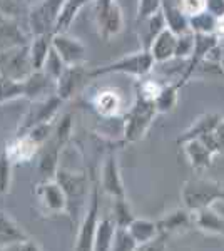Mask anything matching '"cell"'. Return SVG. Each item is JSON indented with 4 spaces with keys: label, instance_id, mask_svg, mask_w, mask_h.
Returning a JSON list of instances; mask_svg holds the SVG:
<instances>
[{
    "label": "cell",
    "instance_id": "obj_1",
    "mask_svg": "<svg viewBox=\"0 0 224 251\" xmlns=\"http://www.w3.org/2000/svg\"><path fill=\"white\" fill-rule=\"evenodd\" d=\"M154 60L152 54L148 49H142L139 52H134L131 55H124L116 62H111L107 66L97 67L94 71L87 72V77H99V75L107 74H124V75H134V77H146L150 71H152Z\"/></svg>",
    "mask_w": 224,
    "mask_h": 251
},
{
    "label": "cell",
    "instance_id": "obj_2",
    "mask_svg": "<svg viewBox=\"0 0 224 251\" xmlns=\"http://www.w3.org/2000/svg\"><path fill=\"white\" fill-rule=\"evenodd\" d=\"M159 114L156 102L149 99H144L137 94L136 102L129 109L124 121V139L125 143H136L144 137L148 129L152 124L154 117Z\"/></svg>",
    "mask_w": 224,
    "mask_h": 251
},
{
    "label": "cell",
    "instance_id": "obj_3",
    "mask_svg": "<svg viewBox=\"0 0 224 251\" xmlns=\"http://www.w3.org/2000/svg\"><path fill=\"white\" fill-rule=\"evenodd\" d=\"M224 186L206 177H193L182 188V201L191 213L209 208L216 200H223Z\"/></svg>",
    "mask_w": 224,
    "mask_h": 251
},
{
    "label": "cell",
    "instance_id": "obj_4",
    "mask_svg": "<svg viewBox=\"0 0 224 251\" xmlns=\"http://www.w3.org/2000/svg\"><path fill=\"white\" fill-rule=\"evenodd\" d=\"M94 19L99 35L111 40L124 30V15L117 0H94Z\"/></svg>",
    "mask_w": 224,
    "mask_h": 251
},
{
    "label": "cell",
    "instance_id": "obj_5",
    "mask_svg": "<svg viewBox=\"0 0 224 251\" xmlns=\"http://www.w3.org/2000/svg\"><path fill=\"white\" fill-rule=\"evenodd\" d=\"M34 72L28 44L0 50V74L12 80L24 82Z\"/></svg>",
    "mask_w": 224,
    "mask_h": 251
},
{
    "label": "cell",
    "instance_id": "obj_6",
    "mask_svg": "<svg viewBox=\"0 0 224 251\" xmlns=\"http://www.w3.org/2000/svg\"><path fill=\"white\" fill-rule=\"evenodd\" d=\"M66 102L64 99H60L59 96L54 94L50 97H46V99L40 100H34L32 102V107H28L27 114L24 116L22 123L19 126L17 136L25 134L28 129H32L34 126L42 124V123H52L55 119L57 112H59V107Z\"/></svg>",
    "mask_w": 224,
    "mask_h": 251
},
{
    "label": "cell",
    "instance_id": "obj_7",
    "mask_svg": "<svg viewBox=\"0 0 224 251\" xmlns=\"http://www.w3.org/2000/svg\"><path fill=\"white\" fill-rule=\"evenodd\" d=\"M52 47L60 59L66 62L67 67L84 66L87 60V47L84 42L77 37H72L67 32H60V34H52Z\"/></svg>",
    "mask_w": 224,
    "mask_h": 251
},
{
    "label": "cell",
    "instance_id": "obj_8",
    "mask_svg": "<svg viewBox=\"0 0 224 251\" xmlns=\"http://www.w3.org/2000/svg\"><path fill=\"white\" fill-rule=\"evenodd\" d=\"M97 225H99V189L97 186L92 188V200L85 213L80 228L77 231L74 251H92L94 250V238H96Z\"/></svg>",
    "mask_w": 224,
    "mask_h": 251
},
{
    "label": "cell",
    "instance_id": "obj_9",
    "mask_svg": "<svg viewBox=\"0 0 224 251\" xmlns=\"http://www.w3.org/2000/svg\"><path fill=\"white\" fill-rule=\"evenodd\" d=\"M35 196L42 209L49 214L66 213L69 208L66 191L55 179H44L42 183H39L35 188Z\"/></svg>",
    "mask_w": 224,
    "mask_h": 251
},
{
    "label": "cell",
    "instance_id": "obj_10",
    "mask_svg": "<svg viewBox=\"0 0 224 251\" xmlns=\"http://www.w3.org/2000/svg\"><path fill=\"white\" fill-rule=\"evenodd\" d=\"M66 0H44L30 12V29L34 35L54 34L57 17Z\"/></svg>",
    "mask_w": 224,
    "mask_h": 251
},
{
    "label": "cell",
    "instance_id": "obj_11",
    "mask_svg": "<svg viewBox=\"0 0 224 251\" xmlns=\"http://www.w3.org/2000/svg\"><path fill=\"white\" fill-rule=\"evenodd\" d=\"M54 179L62 186V189L66 191V196H67V201H69L67 211L71 209L72 203H75L74 214H77L79 213V209L82 208L84 200L87 198V177H85L84 174L71 173V171H66V169L59 168L55 173Z\"/></svg>",
    "mask_w": 224,
    "mask_h": 251
},
{
    "label": "cell",
    "instance_id": "obj_12",
    "mask_svg": "<svg viewBox=\"0 0 224 251\" xmlns=\"http://www.w3.org/2000/svg\"><path fill=\"white\" fill-rule=\"evenodd\" d=\"M92 107L99 116L112 119V117L121 116L124 111V97L117 89L102 87L92 97Z\"/></svg>",
    "mask_w": 224,
    "mask_h": 251
},
{
    "label": "cell",
    "instance_id": "obj_13",
    "mask_svg": "<svg viewBox=\"0 0 224 251\" xmlns=\"http://www.w3.org/2000/svg\"><path fill=\"white\" fill-rule=\"evenodd\" d=\"M42 149V146L35 143L32 137H28L27 134L17 136L12 141H9V144L5 146V154L10 157V161L14 164H24L32 161L35 156L39 154V151Z\"/></svg>",
    "mask_w": 224,
    "mask_h": 251
},
{
    "label": "cell",
    "instance_id": "obj_14",
    "mask_svg": "<svg viewBox=\"0 0 224 251\" xmlns=\"http://www.w3.org/2000/svg\"><path fill=\"white\" fill-rule=\"evenodd\" d=\"M57 94L55 80H52L44 71H34L24 80V97L28 100H40Z\"/></svg>",
    "mask_w": 224,
    "mask_h": 251
},
{
    "label": "cell",
    "instance_id": "obj_15",
    "mask_svg": "<svg viewBox=\"0 0 224 251\" xmlns=\"http://www.w3.org/2000/svg\"><path fill=\"white\" fill-rule=\"evenodd\" d=\"M102 189L109 196L116 198H125L124 193V183H122L121 171H119V164H117V156L116 154H109L107 159L102 166Z\"/></svg>",
    "mask_w": 224,
    "mask_h": 251
},
{
    "label": "cell",
    "instance_id": "obj_16",
    "mask_svg": "<svg viewBox=\"0 0 224 251\" xmlns=\"http://www.w3.org/2000/svg\"><path fill=\"white\" fill-rule=\"evenodd\" d=\"M177 39H179V35H176L173 30H169L168 27H166V29L152 40V44H150V47H149V52L152 54L156 64L169 62L171 59H176Z\"/></svg>",
    "mask_w": 224,
    "mask_h": 251
},
{
    "label": "cell",
    "instance_id": "obj_17",
    "mask_svg": "<svg viewBox=\"0 0 224 251\" xmlns=\"http://www.w3.org/2000/svg\"><path fill=\"white\" fill-rule=\"evenodd\" d=\"M182 146H184V152H186L187 159H189V164L193 166L194 169L202 171V169H207L213 164L214 152L211 151L201 139L186 141V143H182Z\"/></svg>",
    "mask_w": 224,
    "mask_h": 251
},
{
    "label": "cell",
    "instance_id": "obj_18",
    "mask_svg": "<svg viewBox=\"0 0 224 251\" xmlns=\"http://www.w3.org/2000/svg\"><path fill=\"white\" fill-rule=\"evenodd\" d=\"M194 223L193 214L187 208L184 209H176V211L166 214L162 220L157 221V228L161 234H174V233H181L186 231L191 225Z\"/></svg>",
    "mask_w": 224,
    "mask_h": 251
},
{
    "label": "cell",
    "instance_id": "obj_19",
    "mask_svg": "<svg viewBox=\"0 0 224 251\" xmlns=\"http://www.w3.org/2000/svg\"><path fill=\"white\" fill-rule=\"evenodd\" d=\"M30 236L24 231L22 226L10 214H7L5 211H0V248L14 245V243L25 241Z\"/></svg>",
    "mask_w": 224,
    "mask_h": 251
},
{
    "label": "cell",
    "instance_id": "obj_20",
    "mask_svg": "<svg viewBox=\"0 0 224 251\" xmlns=\"http://www.w3.org/2000/svg\"><path fill=\"white\" fill-rule=\"evenodd\" d=\"M221 119H223V117L219 114H216V112H207V114L201 116L199 119L194 121V124L191 126L186 132H182V134L179 136L177 143L182 144V143H186V141L199 139V137L209 134V132L214 131L216 126L219 124V121H221Z\"/></svg>",
    "mask_w": 224,
    "mask_h": 251
},
{
    "label": "cell",
    "instance_id": "obj_21",
    "mask_svg": "<svg viewBox=\"0 0 224 251\" xmlns=\"http://www.w3.org/2000/svg\"><path fill=\"white\" fill-rule=\"evenodd\" d=\"M84 66H75V67H67L64 71V74L60 75L59 80L55 82V92L60 99L67 100L74 96V91L79 86L80 79L84 75V71H82Z\"/></svg>",
    "mask_w": 224,
    "mask_h": 251
},
{
    "label": "cell",
    "instance_id": "obj_22",
    "mask_svg": "<svg viewBox=\"0 0 224 251\" xmlns=\"http://www.w3.org/2000/svg\"><path fill=\"white\" fill-rule=\"evenodd\" d=\"M94 2V0H66L60 9V14L57 17L55 27H54V34H60V32H67L71 29L72 22L75 20V17L79 15V12L84 9L87 3Z\"/></svg>",
    "mask_w": 224,
    "mask_h": 251
},
{
    "label": "cell",
    "instance_id": "obj_23",
    "mask_svg": "<svg viewBox=\"0 0 224 251\" xmlns=\"http://www.w3.org/2000/svg\"><path fill=\"white\" fill-rule=\"evenodd\" d=\"M193 220L194 225L199 229H202V231L213 234H224V218L219 216L211 206L204 209H199V211H194Z\"/></svg>",
    "mask_w": 224,
    "mask_h": 251
},
{
    "label": "cell",
    "instance_id": "obj_24",
    "mask_svg": "<svg viewBox=\"0 0 224 251\" xmlns=\"http://www.w3.org/2000/svg\"><path fill=\"white\" fill-rule=\"evenodd\" d=\"M30 47V59L34 71H42L46 66V60L52 50V34H40L34 35L32 42L28 44Z\"/></svg>",
    "mask_w": 224,
    "mask_h": 251
},
{
    "label": "cell",
    "instance_id": "obj_25",
    "mask_svg": "<svg viewBox=\"0 0 224 251\" xmlns=\"http://www.w3.org/2000/svg\"><path fill=\"white\" fill-rule=\"evenodd\" d=\"M116 223L111 218H102L97 225L96 238H94V250L92 251H111L114 234H116Z\"/></svg>",
    "mask_w": 224,
    "mask_h": 251
},
{
    "label": "cell",
    "instance_id": "obj_26",
    "mask_svg": "<svg viewBox=\"0 0 224 251\" xmlns=\"http://www.w3.org/2000/svg\"><path fill=\"white\" fill-rule=\"evenodd\" d=\"M127 229H129V233L132 234V238L136 240L137 245L150 243L161 234L157 228V223H152L149 220H139V218H136V220L129 225Z\"/></svg>",
    "mask_w": 224,
    "mask_h": 251
},
{
    "label": "cell",
    "instance_id": "obj_27",
    "mask_svg": "<svg viewBox=\"0 0 224 251\" xmlns=\"http://www.w3.org/2000/svg\"><path fill=\"white\" fill-rule=\"evenodd\" d=\"M187 80L184 77H181L177 82L174 84H168V86L162 87L161 94L156 99V107H157V112L159 114H164V112H171L177 104V92Z\"/></svg>",
    "mask_w": 224,
    "mask_h": 251
},
{
    "label": "cell",
    "instance_id": "obj_28",
    "mask_svg": "<svg viewBox=\"0 0 224 251\" xmlns=\"http://www.w3.org/2000/svg\"><path fill=\"white\" fill-rule=\"evenodd\" d=\"M27 44L22 32L17 29L15 24L9 22L7 19H0V50H5L14 46Z\"/></svg>",
    "mask_w": 224,
    "mask_h": 251
},
{
    "label": "cell",
    "instance_id": "obj_29",
    "mask_svg": "<svg viewBox=\"0 0 224 251\" xmlns=\"http://www.w3.org/2000/svg\"><path fill=\"white\" fill-rule=\"evenodd\" d=\"M189 25L194 34H216V29H218V17H216L214 14H211L209 10H204L202 14L191 17Z\"/></svg>",
    "mask_w": 224,
    "mask_h": 251
},
{
    "label": "cell",
    "instance_id": "obj_30",
    "mask_svg": "<svg viewBox=\"0 0 224 251\" xmlns=\"http://www.w3.org/2000/svg\"><path fill=\"white\" fill-rule=\"evenodd\" d=\"M112 213H114V223H116L117 228H129V225L136 220L131 213V208L127 204L125 198H116L112 204Z\"/></svg>",
    "mask_w": 224,
    "mask_h": 251
},
{
    "label": "cell",
    "instance_id": "obj_31",
    "mask_svg": "<svg viewBox=\"0 0 224 251\" xmlns=\"http://www.w3.org/2000/svg\"><path fill=\"white\" fill-rule=\"evenodd\" d=\"M17 97H24V82H17L0 74V104L9 102Z\"/></svg>",
    "mask_w": 224,
    "mask_h": 251
},
{
    "label": "cell",
    "instance_id": "obj_32",
    "mask_svg": "<svg viewBox=\"0 0 224 251\" xmlns=\"http://www.w3.org/2000/svg\"><path fill=\"white\" fill-rule=\"evenodd\" d=\"M66 69H67L66 62L60 59V55L57 54V52L54 50V47H52V50H50V54H49V57L46 60V66H44L42 71L46 72V74L52 80H55V82H57L60 75L64 74V71H66Z\"/></svg>",
    "mask_w": 224,
    "mask_h": 251
},
{
    "label": "cell",
    "instance_id": "obj_33",
    "mask_svg": "<svg viewBox=\"0 0 224 251\" xmlns=\"http://www.w3.org/2000/svg\"><path fill=\"white\" fill-rule=\"evenodd\" d=\"M137 246L139 245L136 243L127 228H116L111 251H134Z\"/></svg>",
    "mask_w": 224,
    "mask_h": 251
},
{
    "label": "cell",
    "instance_id": "obj_34",
    "mask_svg": "<svg viewBox=\"0 0 224 251\" xmlns=\"http://www.w3.org/2000/svg\"><path fill=\"white\" fill-rule=\"evenodd\" d=\"M12 168H14V163L5 154V151H2L0 152V194H7L10 191Z\"/></svg>",
    "mask_w": 224,
    "mask_h": 251
},
{
    "label": "cell",
    "instance_id": "obj_35",
    "mask_svg": "<svg viewBox=\"0 0 224 251\" xmlns=\"http://www.w3.org/2000/svg\"><path fill=\"white\" fill-rule=\"evenodd\" d=\"M162 87L164 86H161L156 79H144L142 82L137 84V94L142 96L144 99H149V100H154V102H156V99L159 97V94H161Z\"/></svg>",
    "mask_w": 224,
    "mask_h": 251
},
{
    "label": "cell",
    "instance_id": "obj_36",
    "mask_svg": "<svg viewBox=\"0 0 224 251\" xmlns=\"http://www.w3.org/2000/svg\"><path fill=\"white\" fill-rule=\"evenodd\" d=\"M162 9V0H139V7H137V20H142L152 17L154 14L161 12Z\"/></svg>",
    "mask_w": 224,
    "mask_h": 251
},
{
    "label": "cell",
    "instance_id": "obj_37",
    "mask_svg": "<svg viewBox=\"0 0 224 251\" xmlns=\"http://www.w3.org/2000/svg\"><path fill=\"white\" fill-rule=\"evenodd\" d=\"M193 50H194V32H187V34L179 35L176 57L177 59L189 57V55H193Z\"/></svg>",
    "mask_w": 224,
    "mask_h": 251
},
{
    "label": "cell",
    "instance_id": "obj_38",
    "mask_svg": "<svg viewBox=\"0 0 224 251\" xmlns=\"http://www.w3.org/2000/svg\"><path fill=\"white\" fill-rule=\"evenodd\" d=\"M181 10L189 19L194 17V15H199L207 10L206 0H181Z\"/></svg>",
    "mask_w": 224,
    "mask_h": 251
},
{
    "label": "cell",
    "instance_id": "obj_39",
    "mask_svg": "<svg viewBox=\"0 0 224 251\" xmlns=\"http://www.w3.org/2000/svg\"><path fill=\"white\" fill-rule=\"evenodd\" d=\"M0 251H44V250L37 241H34L32 238H28V240H25V241L14 243V245H9V246H2Z\"/></svg>",
    "mask_w": 224,
    "mask_h": 251
},
{
    "label": "cell",
    "instance_id": "obj_40",
    "mask_svg": "<svg viewBox=\"0 0 224 251\" xmlns=\"http://www.w3.org/2000/svg\"><path fill=\"white\" fill-rule=\"evenodd\" d=\"M134 251H166L164 234H159L156 240H152L150 243H146V245H139Z\"/></svg>",
    "mask_w": 224,
    "mask_h": 251
},
{
    "label": "cell",
    "instance_id": "obj_41",
    "mask_svg": "<svg viewBox=\"0 0 224 251\" xmlns=\"http://www.w3.org/2000/svg\"><path fill=\"white\" fill-rule=\"evenodd\" d=\"M207 10L211 14H214L216 17H221L224 15V0H206Z\"/></svg>",
    "mask_w": 224,
    "mask_h": 251
},
{
    "label": "cell",
    "instance_id": "obj_42",
    "mask_svg": "<svg viewBox=\"0 0 224 251\" xmlns=\"http://www.w3.org/2000/svg\"><path fill=\"white\" fill-rule=\"evenodd\" d=\"M216 35H218L219 42H224V15L218 17V29H216Z\"/></svg>",
    "mask_w": 224,
    "mask_h": 251
},
{
    "label": "cell",
    "instance_id": "obj_43",
    "mask_svg": "<svg viewBox=\"0 0 224 251\" xmlns=\"http://www.w3.org/2000/svg\"><path fill=\"white\" fill-rule=\"evenodd\" d=\"M219 67L224 72V42H219Z\"/></svg>",
    "mask_w": 224,
    "mask_h": 251
}]
</instances>
